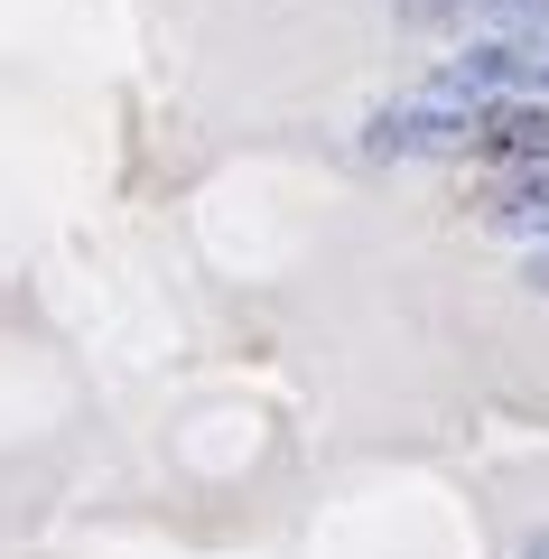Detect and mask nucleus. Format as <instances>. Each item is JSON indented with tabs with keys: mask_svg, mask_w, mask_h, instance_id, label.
<instances>
[{
	"mask_svg": "<svg viewBox=\"0 0 549 559\" xmlns=\"http://www.w3.org/2000/svg\"><path fill=\"white\" fill-rule=\"evenodd\" d=\"M475 131H485V112H456V103H401V112H373V131H363V150L373 159H456V150H475Z\"/></svg>",
	"mask_w": 549,
	"mask_h": 559,
	"instance_id": "nucleus-1",
	"label": "nucleus"
},
{
	"mask_svg": "<svg viewBox=\"0 0 549 559\" xmlns=\"http://www.w3.org/2000/svg\"><path fill=\"white\" fill-rule=\"evenodd\" d=\"M447 94H512V103H549V38H493V47H466L447 66Z\"/></svg>",
	"mask_w": 549,
	"mask_h": 559,
	"instance_id": "nucleus-2",
	"label": "nucleus"
},
{
	"mask_svg": "<svg viewBox=\"0 0 549 559\" xmlns=\"http://www.w3.org/2000/svg\"><path fill=\"white\" fill-rule=\"evenodd\" d=\"M401 20H419V28H512V38H549V0H401Z\"/></svg>",
	"mask_w": 549,
	"mask_h": 559,
	"instance_id": "nucleus-3",
	"label": "nucleus"
},
{
	"mask_svg": "<svg viewBox=\"0 0 549 559\" xmlns=\"http://www.w3.org/2000/svg\"><path fill=\"white\" fill-rule=\"evenodd\" d=\"M475 150H503V159H522V168H549V112L540 103H503V112H485Z\"/></svg>",
	"mask_w": 549,
	"mask_h": 559,
	"instance_id": "nucleus-4",
	"label": "nucleus"
},
{
	"mask_svg": "<svg viewBox=\"0 0 549 559\" xmlns=\"http://www.w3.org/2000/svg\"><path fill=\"white\" fill-rule=\"evenodd\" d=\"M503 234H549V168H522L512 187H493V205H485Z\"/></svg>",
	"mask_w": 549,
	"mask_h": 559,
	"instance_id": "nucleus-5",
	"label": "nucleus"
},
{
	"mask_svg": "<svg viewBox=\"0 0 549 559\" xmlns=\"http://www.w3.org/2000/svg\"><path fill=\"white\" fill-rule=\"evenodd\" d=\"M522 280H530V289H540V299H549V242H540V252H530V271H522Z\"/></svg>",
	"mask_w": 549,
	"mask_h": 559,
	"instance_id": "nucleus-6",
	"label": "nucleus"
},
{
	"mask_svg": "<svg viewBox=\"0 0 549 559\" xmlns=\"http://www.w3.org/2000/svg\"><path fill=\"white\" fill-rule=\"evenodd\" d=\"M530 559H549V532H540V540H530Z\"/></svg>",
	"mask_w": 549,
	"mask_h": 559,
	"instance_id": "nucleus-7",
	"label": "nucleus"
}]
</instances>
